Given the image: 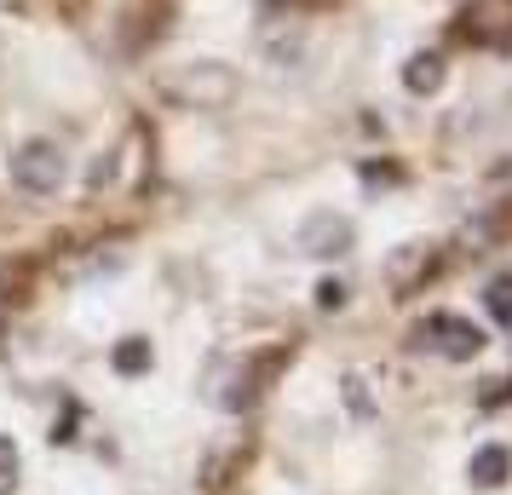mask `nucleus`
<instances>
[{
    "label": "nucleus",
    "instance_id": "obj_1",
    "mask_svg": "<svg viewBox=\"0 0 512 495\" xmlns=\"http://www.w3.org/2000/svg\"><path fill=\"white\" fill-rule=\"evenodd\" d=\"M6 173H12V185L29 190V196H58L64 179H70V156H64L58 139H24L6 156Z\"/></svg>",
    "mask_w": 512,
    "mask_h": 495
},
{
    "label": "nucleus",
    "instance_id": "obj_2",
    "mask_svg": "<svg viewBox=\"0 0 512 495\" xmlns=\"http://www.w3.org/2000/svg\"><path fill=\"white\" fill-rule=\"evenodd\" d=\"M167 93L179 104H190V110H225L236 98V75L225 64H213V58H196V64L167 75Z\"/></svg>",
    "mask_w": 512,
    "mask_h": 495
},
{
    "label": "nucleus",
    "instance_id": "obj_3",
    "mask_svg": "<svg viewBox=\"0 0 512 495\" xmlns=\"http://www.w3.org/2000/svg\"><path fill=\"white\" fill-rule=\"evenodd\" d=\"M415 346H432V352L449 357V363H472V357L484 352V329L466 323V317H455V311H432L415 329Z\"/></svg>",
    "mask_w": 512,
    "mask_h": 495
},
{
    "label": "nucleus",
    "instance_id": "obj_4",
    "mask_svg": "<svg viewBox=\"0 0 512 495\" xmlns=\"http://www.w3.org/2000/svg\"><path fill=\"white\" fill-rule=\"evenodd\" d=\"M438 242H403L392 260H386V283H392V294L403 300V294H415V288H426V277H438Z\"/></svg>",
    "mask_w": 512,
    "mask_h": 495
},
{
    "label": "nucleus",
    "instance_id": "obj_5",
    "mask_svg": "<svg viewBox=\"0 0 512 495\" xmlns=\"http://www.w3.org/2000/svg\"><path fill=\"white\" fill-rule=\"evenodd\" d=\"M351 219L346 213H311L300 225V254H311V260H340V254H351Z\"/></svg>",
    "mask_w": 512,
    "mask_h": 495
},
{
    "label": "nucleus",
    "instance_id": "obj_6",
    "mask_svg": "<svg viewBox=\"0 0 512 495\" xmlns=\"http://www.w3.org/2000/svg\"><path fill=\"white\" fill-rule=\"evenodd\" d=\"M466 478H472L478 490H495V484H507V478H512V449L484 444L478 455H472V467H466Z\"/></svg>",
    "mask_w": 512,
    "mask_h": 495
},
{
    "label": "nucleus",
    "instance_id": "obj_7",
    "mask_svg": "<svg viewBox=\"0 0 512 495\" xmlns=\"http://www.w3.org/2000/svg\"><path fill=\"white\" fill-rule=\"evenodd\" d=\"M443 75H449V70H443L438 52H415V58L403 64V87H409L415 98H432L443 87Z\"/></svg>",
    "mask_w": 512,
    "mask_h": 495
},
{
    "label": "nucleus",
    "instance_id": "obj_8",
    "mask_svg": "<svg viewBox=\"0 0 512 495\" xmlns=\"http://www.w3.org/2000/svg\"><path fill=\"white\" fill-rule=\"evenodd\" d=\"M507 231H512V202L507 208H495V213H484L478 225H466V242H472V254H484L489 242H501Z\"/></svg>",
    "mask_w": 512,
    "mask_h": 495
},
{
    "label": "nucleus",
    "instance_id": "obj_9",
    "mask_svg": "<svg viewBox=\"0 0 512 495\" xmlns=\"http://www.w3.org/2000/svg\"><path fill=\"white\" fill-rule=\"evenodd\" d=\"M110 363H116V375H144V369L156 363V352H150V340H139V334H133V340H121V346H116V357H110Z\"/></svg>",
    "mask_w": 512,
    "mask_h": 495
},
{
    "label": "nucleus",
    "instance_id": "obj_10",
    "mask_svg": "<svg viewBox=\"0 0 512 495\" xmlns=\"http://www.w3.org/2000/svg\"><path fill=\"white\" fill-rule=\"evenodd\" d=\"M484 306H489L495 323H512V271H501V277L484 288Z\"/></svg>",
    "mask_w": 512,
    "mask_h": 495
},
{
    "label": "nucleus",
    "instance_id": "obj_11",
    "mask_svg": "<svg viewBox=\"0 0 512 495\" xmlns=\"http://www.w3.org/2000/svg\"><path fill=\"white\" fill-rule=\"evenodd\" d=\"M12 484H18V444L0 438V495H12Z\"/></svg>",
    "mask_w": 512,
    "mask_h": 495
},
{
    "label": "nucleus",
    "instance_id": "obj_12",
    "mask_svg": "<svg viewBox=\"0 0 512 495\" xmlns=\"http://www.w3.org/2000/svg\"><path fill=\"white\" fill-rule=\"evenodd\" d=\"M317 306H323V311H340V306H346V283L323 277V283H317Z\"/></svg>",
    "mask_w": 512,
    "mask_h": 495
},
{
    "label": "nucleus",
    "instance_id": "obj_13",
    "mask_svg": "<svg viewBox=\"0 0 512 495\" xmlns=\"http://www.w3.org/2000/svg\"><path fill=\"white\" fill-rule=\"evenodd\" d=\"M484 403L489 409H495V403H512V380H495V386L484 392Z\"/></svg>",
    "mask_w": 512,
    "mask_h": 495
}]
</instances>
